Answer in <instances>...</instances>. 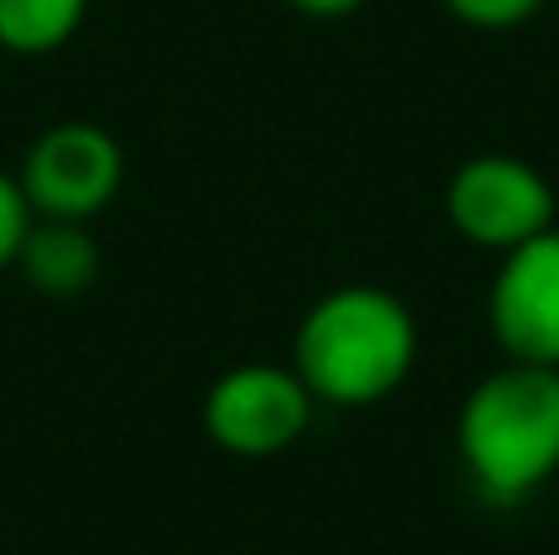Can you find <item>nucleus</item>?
Segmentation results:
<instances>
[{"label":"nucleus","instance_id":"7","mask_svg":"<svg viewBox=\"0 0 559 555\" xmlns=\"http://www.w3.org/2000/svg\"><path fill=\"white\" fill-rule=\"evenodd\" d=\"M10 271L25 275V285L35 295H49V300H74V295L94 291L98 271H104V251H98L88 222L35 216Z\"/></svg>","mask_w":559,"mask_h":555},{"label":"nucleus","instance_id":"5","mask_svg":"<svg viewBox=\"0 0 559 555\" xmlns=\"http://www.w3.org/2000/svg\"><path fill=\"white\" fill-rule=\"evenodd\" d=\"M123 143L104 123L64 118L25 147L15 182L35 216L94 222L123 192Z\"/></svg>","mask_w":559,"mask_h":555},{"label":"nucleus","instance_id":"11","mask_svg":"<svg viewBox=\"0 0 559 555\" xmlns=\"http://www.w3.org/2000/svg\"><path fill=\"white\" fill-rule=\"evenodd\" d=\"M285 5L305 20H348V15H358L368 0H285Z\"/></svg>","mask_w":559,"mask_h":555},{"label":"nucleus","instance_id":"4","mask_svg":"<svg viewBox=\"0 0 559 555\" xmlns=\"http://www.w3.org/2000/svg\"><path fill=\"white\" fill-rule=\"evenodd\" d=\"M314 393L289 364L251 359L226 369L202 399V428L231 458H280L314 423Z\"/></svg>","mask_w":559,"mask_h":555},{"label":"nucleus","instance_id":"1","mask_svg":"<svg viewBox=\"0 0 559 555\" xmlns=\"http://www.w3.org/2000/svg\"><path fill=\"white\" fill-rule=\"evenodd\" d=\"M417 315L383 285H338L305 310L289 344V369L324 409H373L417 369Z\"/></svg>","mask_w":559,"mask_h":555},{"label":"nucleus","instance_id":"2","mask_svg":"<svg viewBox=\"0 0 559 555\" xmlns=\"http://www.w3.org/2000/svg\"><path fill=\"white\" fill-rule=\"evenodd\" d=\"M456 462L486 507H521L559 477V369L515 364L481 374L456 413Z\"/></svg>","mask_w":559,"mask_h":555},{"label":"nucleus","instance_id":"9","mask_svg":"<svg viewBox=\"0 0 559 555\" xmlns=\"http://www.w3.org/2000/svg\"><path fill=\"white\" fill-rule=\"evenodd\" d=\"M447 15L462 20L466 29H486V35H501V29H521L525 20H535L545 10V0H442Z\"/></svg>","mask_w":559,"mask_h":555},{"label":"nucleus","instance_id":"6","mask_svg":"<svg viewBox=\"0 0 559 555\" xmlns=\"http://www.w3.org/2000/svg\"><path fill=\"white\" fill-rule=\"evenodd\" d=\"M486 324L506 359L559 369V226L501 256L486 291Z\"/></svg>","mask_w":559,"mask_h":555},{"label":"nucleus","instance_id":"10","mask_svg":"<svg viewBox=\"0 0 559 555\" xmlns=\"http://www.w3.org/2000/svg\"><path fill=\"white\" fill-rule=\"evenodd\" d=\"M29 222H35V212H29L15 173H0V271L15 265V251H20V241H25Z\"/></svg>","mask_w":559,"mask_h":555},{"label":"nucleus","instance_id":"3","mask_svg":"<svg viewBox=\"0 0 559 555\" xmlns=\"http://www.w3.org/2000/svg\"><path fill=\"white\" fill-rule=\"evenodd\" d=\"M442 212L466 246L506 256L555 226V187L515 153H476L447 177Z\"/></svg>","mask_w":559,"mask_h":555},{"label":"nucleus","instance_id":"8","mask_svg":"<svg viewBox=\"0 0 559 555\" xmlns=\"http://www.w3.org/2000/svg\"><path fill=\"white\" fill-rule=\"evenodd\" d=\"M88 0H0V49L55 55L79 35Z\"/></svg>","mask_w":559,"mask_h":555}]
</instances>
